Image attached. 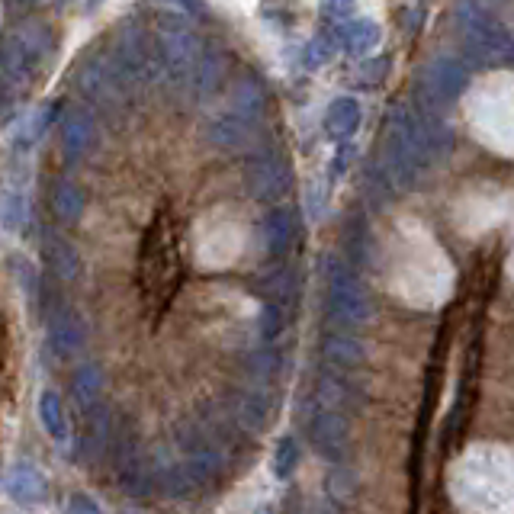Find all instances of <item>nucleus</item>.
<instances>
[{"label": "nucleus", "mask_w": 514, "mask_h": 514, "mask_svg": "<svg viewBox=\"0 0 514 514\" xmlns=\"http://www.w3.org/2000/svg\"><path fill=\"white\" fill-rule=\"evenodd\" d=\"M139 286L142 296L155 309H164L174 299L180 286V254H177V232L171 213L164 209L151 219L148 232L142 238V254H139Z\"/></svg>", "instance_id": "obj_1"}, {"label": "nucleus", "mask_w": 514, "mask_h": 514, "mask_svg": "<svg viewBox=\"0 0 514 514\" xmlns=\"http://www.w3.org/2000/svg\"><path fill=\"white\" fill-rule=\"evenodd\" d=\"M383 168L392 177L396 190H415L431 171V151L425 145L415 123V113L408 103H396L386 119V142H383Z\"/></svg>", "instance_id": "obj_2"}, {"label": "nucleus", "mask_w": 514, "mask_h": 514, "mask_svg": "<svg viewBox=\"0 0 514 514\" xmlns=\"http://www.w3.org/2000/svg\"><path fill=\"white\" fill-rule=\"evenodd\" d=\"M457 36L466 58L479 68L514 65V36L505 23L482 4H460L457 7Z\"/></svg>", "instance_id": "obj_3"}, {"label": "nucleus", "mask_w": 514, "mask_h": 514, "mask_svg": "<svg viewBox=\"0 0 514 514\" xmlns=\"http://www.w3.org/2000/svg\"><path fill=\"white\" fill-rule=\"evenodd\" d=\"M325 274V315L338 331H354L373 319V302L360 283L357 270L341 254H328L322 261Z\"/></svg>", "instance_id": "obj_4"}, {"label": "nucleus", "mask_w": 514, "mask_h": 514, "mask_svg": "<svg viewBox=\"0 0 514 514\" xmlns=\"http://www.w3.org/2000/svg\"><path fill=\"white\" fill-rule=\"evenodd\" d=\"M155 42H158V58H161V81H168L174 87H190L193 71L206 52L193 23L187 17H177V10L171 7L158 20Z\"/></svg>", "instance_id": "obj_5"}, {"label": "nucleus", "mask_w": 514, "mask_h": 514, "mask_svg": "<svg viewBox=\"0 0 514 514\" xmlns=\"http://www.w3.org/2000/svg\"><path fill=\"white\" fill-rule=\"evenodd\" d=\"M74 84H78L87 103H94V107L107 113L126 107L135 90V84L126 78V71L119 68L116 55L110 52V45L94 55H87L84 62L74 68Z\"/></svg>", "instance_id": "obj_6"}, {"label": "nucleus", "mask_w": 514, "mask_h": 514, "mask_svg": "<svg viewBox=\"0 0 514 514\" xmlns=\"http://www.w3.org/2000/svg\"><path fill=\"white\" fill-rule=\"evenodd\" d=\"M55 49L52 29L42 20H23L20 26H13V33L4 42L0 52V65L10 81H33L36 71L49 62V55Z\"/></svg>", "instance_id": "obj_7"}, {"label": "nucleus", "mask_w": 514, "mask_h": 514, "mask_svg": "<svg viewBox=\"0 0 514 514\" xmlns=\"http://www.w3.org/2000/svg\"><path fill=\"white\" fill-rule=\"evenodd\" d=\"M110 52L116 55L119 68L126 71V78L135 87L161 81V58H158V42L148 36L142 20H123L110 39Z\"/></svg>", "instance_id": "obj_8"}, {"label": "nucleus", "mask_w": 514, "mask_h": 514, "mask_svg": "<svg viewBox=\"0 0 514 514\" xmlns=\"http://www.w3.org/2000/svg\"><path fill=\"white\" fill-rule=\"evenodd\" d=\"M466 84H470V68H466L460 58L434 55L431 62H425L418 71L412 103H418V107L425 110L444 113V107H450V103L463 94Z\"/></svg>", "instance_id": "obj_9"}, {"label": "nucleus", "mask_w": 514, "mask_h": 514, "mask_svg": "<svg viewBox=\"0 0 514 514\" xmlns=\"http://www.w3.org/2000/svg\"><path fill=\"white\" fill-rule=\"evenodd\" d=\"M245 187L251 193V200L267 203L270 209H274L286 200V193H290V187H293V168L277 155V151L257 148L248 158Z\"/></svg>", "instance_id": "obj_10"}, {"label": "nucleus", "mask_w": 514, "mask_h": 514, "mask_svg": "<svg viewBox=\"0 0 514 514\" xmlns=\"http://www.w3.org/2000/svg\"><path fill=\"white\" fill-rule=\"evenodd\" d=\"M312 402H315V412H354V408L364 405V386L354 380V373H338L325 367L319 373L312 389Z\"/></svg>", "instance_id": "obj_11"}, {"label": "nucleus", "mask_w": 514, "mask_h": 514, "mask_svg": "<svg viewBox=\"0 0 514 514\" xmlns=\"http://www.w3.org/2000/svg\"><path fill=\"white\" fill-rule=\"evenodd\" d=\"M309 441L322 460L341 466L351 453V421L335 412H312L309 418Z\"/></svg>", "instance_id": "obj_12"}, {"label": "nucleus", "mask_w": 514, "mask_h": 514, "mask_svg": "<svg viewBox=\"0 0 514 514\" xmlns=\"http://www.w3.org/2000/svg\"><path fill=\"white\" fill-rule=\"evenodd\" d=\"M225 418L232 421L238 431L245 434H261L270 425V415H274V402L264 389H232L225 396L222 405Z\"/></svg>", "instance_id": "obj_13"}, {"label": "nucleus", "mask_w": 514, "mask_h": 514, "mask_svg": "<svg viewBox=\"0 0 514 514\" xmlns=\"http://www.w3.org/2000/svg\"><path fill=\"white\" fill-rule=\"evenodd\" d=\"M49 347L65 360H74L87 347V322L68 306H58L49 315Z\"/></svg>", "instance_id": "obj_14"}, {"label": "nucleus", "mask_w": 514, "mask_h": 514, "mask_svg": "<svg viewBox=\"0 0 514 514\" xmlns=\"http://www.w3.org/2000/svg\"><path fill=\"white\" fill-rule=\"evenodd\" d=\"M319 351L325 367L338 370V373H357L367 364V347L360 338H354L351 331H325L319 341Z\"/></svg>", "instance_id": "obj_15"}, {"label": "nucleus", "mask_w": 514, "mask_h": 514, "mask_svg": "<svg viewBox=\"0 0 514 514\" xmlns=\"http://www.w3.org/2000/svg\"><path fill=\"white\" fill-rule=\"evenodd\" d=\"M257 132H261V123H248V119H241L235 113H222L216 119H209L206 139L213 142L216 148L238 155V151H251L254 148Z\"/></svg>", "instance_id": "obj_16"}, {"label": "nucleus", "mask_w": 514, "mask_h": 514, "mask_svg": "<svg viewBox=\"0 0 514 514\" xmlns=\"http://www.w3.org/2000/svg\"><path fill=\"white\" fill-rule=\"evenodd\" d=\"M254 293L261 296L264 302H274L283 312H290L296 302H299V293H302V280L296 274V267L290 264H280L274 270H267L254 280Z\"/></svg>", "instance_id": "obj_17"}, {"label": "nucleus", "mask_w": 514, "mask_h": 514, "mask_svg": "<svg viewBox=\"0 0 514 514\" xmlns=\"http://www.w3.org/2000/svg\"><path fill=\"white\" fill-rule=\"evenodd\" d=\"M296 229H299V222H296V213H293L290 206H274V209H270V213L264 216V222H261V238H264L267 257L280 261V257L293 248Z\"/></svg>", "instance_id": "obj_18"}, {"label": "nucleus", "mask_w": 514, "mask_h": 514, "mask_svg": "<svg viewBox=\"0 0 514 514\" xmlns=\"http://www.w3.org/2000/svg\"><path fill=\"white\" fill-rule=\"evenodd\" d=\"M267 110V90L257 81V74H238L229 90V113L248 119V123H261V116Z\"/></svg>", "instance_id": "obj_19"}, {"label": "nucleus", "mask_w": 514, "mask_h": 514, "mask_svg": "<svg viewBox=\"0 0 514 514\" xmlns=\"http://www.w3.org/2000/svg\"><path fill=\"white\" fill-rule=\"evenodd\" d=\"M7 495L23 508H42L49 502V482H45V476L36 470V466L20 463V466H13L7 476Z\"/></svg>", "instance_id": "obj_20"}, {"label": "nucleus", "mask_w": 514, "mask_h": 514, "mask_svg": "<svg viewBox=\"0 0 514 514\" xmlns=\"http://www.w3.org/2000/svg\"><path fill=\"white\" fill-rule=\"evenodd\" d=\"M42 261L49 267V274L62 283H71L78 280L81 274V257H78V248L71 245L65 235L58 232H49L42 238Z\"/></svg>", "instance_id": "obj_21"}, {"label": "nucleus", "mask_w": 514, "mask_h": 514, "mask_svg": "<svg viewBox=\"0 0 514 514\" xmlns=\"http://www.w3.org/2000/svg\"><path fill=\"white\" fill-rule=\"evenodd\" d=\"M341 245H344V254L341 257L354 270H367L373 264V235H370V222H367L364 213L347 216Z\"/></svg>", "instance_id": "obj_22"}, {"label": "nucleus", "mask_w": 514, "mask_h": 514, "mask_svg": "<svg viewBox=\"0 0 514 514\" xmlns=\"http://www.w3.org/2000/svg\"><path fill=\"white\" fill-rule=\"evenodd\" d=\"M364 123V110L354 97H338L331 100V107L325 110V135L331 142L347 145L354 139V132Z\"/></svg>", "instance_id": "obj_23"}, {"label": "nucleus", "mask_w": 514, "mask_h": 514, "mask_svg": "<svg viewBox=\"0 0 514 514\" xmlns=\"http://www.w3.org/2000/svg\"><path fill=\"white\" fill-rule=\"evenodd\" d=\"M225 71H229V58H225V52L206 49L200 65H196V71H193V78H190V94L196 97V103H203L216 94L225 81Z\"/></svg>", "instance_id": "obj_24"}, {"label": "nucleus", "mask_w": 514, "mask_h": 514, "mask_svg": "<svg viewBox=\"0 0 514 514\" xmlns=\"http://www.w3.org/2000/svg\"><path fill=\"white\" fill-rule=\"evenodd\" d=\"M103 386H107V380H103V370H100V364H94V360H84V364L74 370V376H71V399H74V405L81 408V415H87L90 408L100 405Z\"/></svg>", "instance_id": "obj_25"}, {"label": "nucleus", "mask_w": 514, "mask_h": 514, "mask_svg": "<svg viewBox=\"0 0 514 514\" xmlns=\"http://www.w3.org/2000/svg\"><path fill=\"white\" fill-rule=\"evenodd\" d=\"M94 145V116L84 107H74L62 119V148L68 158H81Z\"/></svg>", "instance_id": "obj_26"}, {"label": "nucleus", "mask_w": 514, "mask_h": 514, "mask_svg": "<svg viewBox=\"0 0 514 514\" xmlns=\"http://www.w3.org/2000/svg\"><path fill=\"white\" fill-rule=\"evenodd\" d=\"M328 33L335 36V42L347 55H364V52L376 49V45H380V36H383L380 26L373 20H354V17L338 29H328Z\"/></svg>", "instance_id": "obj_27"}, {"label": "nucleus", "mask_w": 514, "mask_h": 514, "mask_svg": "<svg viewBox=\"0 0 514 514\" xmlns=\"http://www.w3.org/2000/svg\"><path fill=\"white\" fill-rule=\"evenodd\" d=\"M13 383H17V360H13V335L7 315L0 312V405L13 402Z\"/></svg>", "instance_id": "obj_28"}, {"label": "nucleus", "mask_w": 514, "mask_h": 514, "mask_svg": "<svg viewBox=\"0 0 514 514\" xmlns=\"http://www.w3.org/2000/svg\"><path fill=\"white\" fill-rule=\"evenodd\" d=\"M39 418H42L45 431H49L58 444H65L68 437H71V425H68L65 405H62V399H58L55 389H45L42 396H39Z\"/></svg>", "instance_id": "obj_29"}, {"label": "nucleus", "mask_w": 514, "mask_h": 514, "mask_svg": "<svg viewBox=\"0 0 514 514\" xmlns=\"http://www.w3.org/2000/svg\"><path fill=\"white\" fill-rule=\"evenodd\" d=\"M396 184H392V177L386 174L383 168V161H370L367 164V171H364V196H367V203L376 206V209H383L392 203V196H396Z\"/></svg>", "instance_id": "obj_30"}, {"label": "nucleus", "mask_w": 514, "mask_h": 514, "mask_svg": "<svg viewBox=\"0 0 514 514\" xmlns=\"http://www.w3.org/2000/svg\"><path fill=\"white\" fill-rule=\"evenodd\" d=\"M84 203H87V196L84 190L74 184V180H58L55 184V193H52V209H55V216L62 219V222H74L81 213H84Z\"/></svg>", "instance_id": "obj_31"}, {"label": "nucleus", "mask_w": 514, "mask_h": 514, "mask_svg": "<svg viewBox=\"0 0 514 514\" xmlns=\"http://www.w3.org/2000/svg\"><path fill=\"white\" fill-rule=\"evenodd\" d=\"M280 367H283V357L277 347H264V351H254L245 357V370L254 383H274Z\"/></svg>", "instance_id": "obj_32"}, {"label": "nucleus", "mask_w": 514, "mask_h": 514, "mask_svg": "<svg viewBox=\"0 0 514 514\" xmlns=\"http://www.w3.org/2000/svg\"><path fill=\"white\" fill-rule=\"evenodd\" d=\"M335 52H338V42H335V36L328 33V29H322L319 36H312L309 42H306V49H302V68H309V71H315V68H325L331 58H335Z\"/></svg>", "instance_id": "obj_33"}, {"label": "nucleus", "mask_w": 514, "mask_h": 514, "mask_svg": "<svg viewBox=\"0 0 514 514\" xmlns=\"http://www.w3.org/2000/svg\"><path fill=\"white\" fill-rule=\"evenodd\" d=\"M299 466V444L296 437H280V444L274 450V476L277 479H290Z\"/></svg>", "instance_id": "obj_34"}, {"label": "nucleus", "mask_w": 514, "mask_h": 514, "mask_svg": "<svg viewBox=\"0 0 514 514\" xmlns=\"http://www.w3.org/2000/svg\"><path fill=\"white\" fill-rule=\"evenodd\" d=\"M55 116H58V103H45V107H39V110L23 123V129H20V142H23V145L36 142L39 135L55 123Z\"/></svg>", "instance_id": "obj_35"}, {"label": "nucleus", "mask_w": 514, "mask_h": 514, "mask_svg": "<svg viewBox=\"0 0 514 514\" xmlns=\"http://www.w3.org/2000/svg\"><path fill=\"white\" fill-rule=\"evenodd\" d=\"M354 492H357V479L351 470H344V466H338L335 473L328 476V495L335 498V502L344 508V505H351L354 502Z\"/></svg>", "instance_id": "obj_36"}, {"label": "nucleus", "mask_w": 514, "mask_h": 514, "mask_svg": "<svg viewBox=\"0 0 514 514\" xmlns=\"http://www.w3.org/2000/svg\"><path fill=\"white\" fill-rule=\"evenodd\" d=\"M0 222H4L7 232H20L26 225V200L20 193L4 196V203H0Z\"/></svg>", "instance_id": "obj_37"}, {"label": "nucleus", "mask_w": 514, "mask_h": 514, "mask_svg": "<svg viewBox=\"0 0 514 514\" xmlns=\"http://www.w3.org/2000/svg\"><path fill=\"white\" fill-rule=\"evenodd\" d=\"M283 325H286V312L280 306H274V302H264L261 306V338L274 341L283 331Z\"/></svg>", "instance_id": "obj_38"}, {"label": "nucleus", "mask_w": 514, "mask_h": 514, "mask_svg": "<svg viewBox=\"0 0 514 514\" xmlns=\"http://www.w3.org/2000/svg\"><path fill=\"white\" fill-rule=\"evenodd\" d=\"M386 71H389V58H373V62H367L364 68H360V84L364 87H376L383 78H386Z\"/></svg>", "instance_id": "obj_39"}, {"label": "nucleus", "mask_w": 514, "mask_h": 514, "mask_svg": "<svg viewBox=\"0 0 514 514\" xmlns=\"http://www.w3.org/2000/svg\"><path fill=\"white\" fill-rule=\"evenodd\" d=\"M68 514H103V511H100V505H97L90 495L74 492V495L68 498Z\"/></svg>", "instance_id": "obj_40"}, {"label": "nucleus", "mask_w": 514, "mask_h": 514, "mask_svg": "<svg viewBox=\"0 0 514 514\" xmlns=\"http://www.w3.org/2000/svg\"><path fill=\"white\" fill-rule=\"evenodd\" d=\"M13 267L20 270V277H23L20 283H23L26 290H29V296H36V299H39V280H36V270H33V264H29V261H17Z\"/></svg>", "instance_id": "obj_41"}, {"label": "nucleus", "mask_w": 514, "mask_h": 514, "mask_svg": "<svg viewBox=\"0 0 514 514\" xmlns=\"http://www.w3.org/2000/svg\"><path fill=\"white\" fill-rule=\"evenodd\" d=\"M351 161H354V145H341L335 164H331V171H335V177L344 174V171H347V164H351Z\"/></svg>", "instance_id": "obj_42"}]
</instances>
